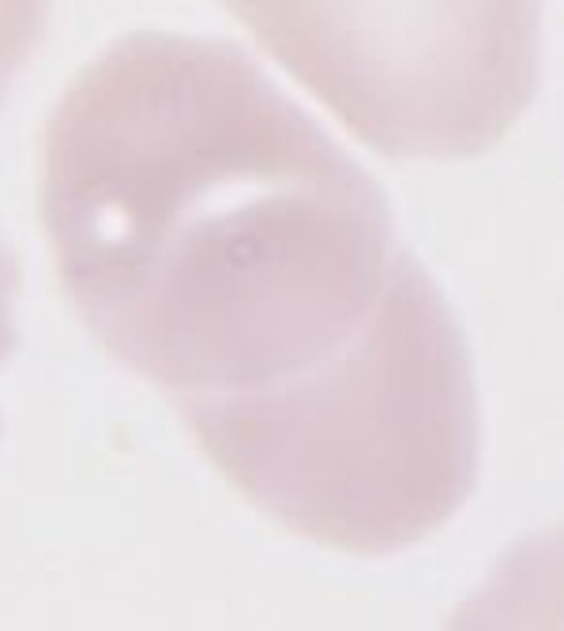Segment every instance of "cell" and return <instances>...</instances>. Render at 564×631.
<instances>
[{
	"mask_svg": "<svg viewBox=\"0 0 564 631\" xmlns=\"http://www.w3.org/2000/svg\"><path fill=\"white\" fill-rule=\"evenodd\" d=\"M38 215L79 324L173 402L313 365L403 252L373 173L252 53L188 31H132L72 76Z\"/></svg>",
	"mask_w": 564,
	"mask_h": 631,
	"instance_id": "cell-1",
	"label": "cell"
},
{
	"mask_svg": "<svg viewBox=\"0 0 564 631\" xmlns=\"http://www.w3.org/2000/svg\"><path fill=\"white\" fill-rule=\"evenodd\" d=\"M245 504L343 556H395L452 523L482 478V391L437 278L403 245L373 312L271 384L177 402Z\"/></svg>",
	"mask_w": 564,
	"mask_h": 631,
	"instance_id": "cell-2",
	"label": "cell"
},
{
	"mask_svg": "<svg viewBox=\"0 0 564 631\" xmlns=\"http://www.w3.org/2000/svg\"><path fill=\"white\" fill-rule=\"evenodd\" d=\"M346 136L392 162H470L519 128L546 72L542 0H222Z\"/></svg>",
	"mask_w": 564,
	"mask_h": 631,
	"instance_id": "cell-3",
	"label": "cell"
},
{
	"mask_svg": "<svg viewBox=\"0 0 564 631\" xmlns=\"http://www.w3.org/2000/svg\"><path fill=\"white\" fill-rule=\"evenodd\" d=\"M455 628H564V523L516 541L478 590L455 605Z\"/></svg>",
	"mask_w": 564,
	"mask_h": 631,
	"instance_id": "cell-4",
	"label": "cell"
},
{
	"mask_svg": "<svg viewBox=\"0 0 564 631\" xmlns=\"http://www.w3.org/2000/svg\"><path fill=\"white\" fill-rule=\"evenodd\" d=\"M53 0H0V106L49 31Z\"/></svg>",
	"mask_w": 564,
	"mask_h": 631,
	"instance_id": "cell-5",
	"label": "cell"
},
{
	"mask_svg": "<svg viewBox=\"0 0 564 631\" xmlns=\"http://www.w3.org/2000/svg\"><path fill=\"white\" fill-rule=\"evenodd\" d=\"M16 312H19V263L8 252V245L0 241V372H4V365L16 354L19 342Z\"/></svg>",
	"mask_w": 564,
	"mask_h": 631,
	"instance_id": "cell-6",
	"label": "cell"
}]
</instances>
